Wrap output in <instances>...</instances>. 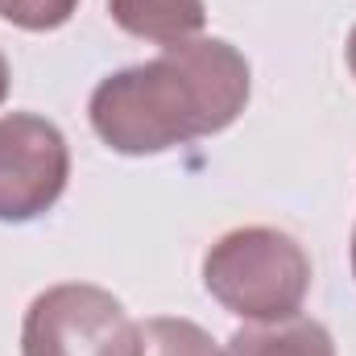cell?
<instances>
[{
    "label": "cell",
    "instance_id": "1",
    "mask_svg": "<svg viewBox=\"0 0 356 356\" xmlns=\"http://www.w3.org/2000/svg\"><path fill=\"white\" fill-rule=\"evenodd\" d=\"M249 58L224 38H191L99 79L88 99L95 137L124 158H154L224 133L249 104Z\"/></svg>",
    "mask_w": 356,
    "mask_h": 356
},
{
    "label": "cell",
    "instance_id": "2",
    "mask_svg": "<svg viewBox=\"0 0 356 356\" xmlns=\"http://www.w3.org/2000/svg\"><path fill=\"white\" fill-rule=\"evenodd\" d=\"M203 286L207 294L253 323L290 319L302 311L311 290V257L307 249L266 224L224 232L203 257Z\"/></svg>",
    "mask_w": 356,
    "mask_h": 356
},
{
    "label": "cell",
    "instance_id": "3",
    "mask_svg": "<svg viewBox=\"0 0 356 356\" xmlns=\"http://www.w3.org/2000/svg\"><path fill=\"white\" fill-rule=\"evenodd\" d=\"M133 340L120 298L91 282L42 290L21 323V356H133Z\"/></svg>",
    "mask_w": 356,
    "mask_h": 356
},
{
    "label": "cell",
    "instance_id": "4",
    "mask_svg": "<svg viewBox=\"0 0 356 356\" xmlns=\"http://www.w3.org/2000/svg\"><path fill=\"white\" fill-rule=\"evenodd\" d=\"M71 178V149L54 120L38 112L0 116V220L29 224L46 216Z\"/></svg>",
    "mask_w": 356,
    "mask_h": 356
},
{
    "label": "cell",
    "instance_id": "5",
    "mask_svg": "<svg viewBox=\"0 0 356 356\" xmlns=\"http://www.w3.org/2000/svg\"><path fill=\"white\" fill-rule=\"evenodd\" d=\"M108 13L129 38L154 46H182L207 25L203 0H108Z\"/></svg>",
    "mask_w": 356,
    "mask_h": 356
},
{
    "label": "cell",
    "instance_id": "6",
    "mask_svg": "<svg viewBox=\"0 0 356 356\" xmlns=\"http://www.w3.org/2000/svg\"><path fill=\"white\" fill-rule=\"evenodd\" d=\"M224 356H336V340L319 319L290 315V319L249 323L232 332Z\"/></svg>",
    "mask_w": 356,
    "mask_h": 356
},
{
    "label": "cell",
    "instance_id": "7",
    "mask_svg": "<svg viewBox=\"0 0 356 356\" xmlns=\"http://www.w3.org/2000/svg\"><path fill=\"white\" fill-rule=\"evenodd\" d=\"M133 356H224L216 348V340L182 319V315H154L137 323V340H133Z\"/></svg>",
    "mask_w": 356,
    "mask_h": 356
},
{
    "label": "cell",
    "instance_id": "8",
    "mask_svg": "<svg viewBox=\"0 0 356 356\" xmlns=\"http://www.w3.org/2000/svg\"><path fill=\"white\" fill-rule=\"evenodd\" d=\"M79 0H0V21L29 29V33H50L75 17Z\"/></svg>",
    "mask_w": 356,
    "mask_h": 356
},
{
    "label": "cell",
    "instance_id": "9",
    "mask_svg": "<svg viewBox=\"0 0 356 356\" xmlns=\"http://www.w3.org/2000/svg\"><path fill=\"white\" fill-rule=\"evenodd\" d=\"M8 83H13V75H8V58L0 54V104L8 99Z\"/></svg>",
    "mask_w": 356,
    "mask_h": 356
},
{
    "label": "cell",
    "instance_id": "10",
    "mask_svg": "<svg viewBox=\"0 0 356 356\" xmlns=\"http://www.w3.org/2000/svg\"><path fill=\"white\" fill-rule=\"evenodd\" d=\"M348 71H353V79H356V25H353V33H348Z\"/></svg>",
    "mask_w": 356,
    "mask_h": 356
},
{
    "label": "cell",
    "instance_id": "11",
    "mask_svg": "<svg viewBox=\"0 0 356 356\" xmlns=\"http://www.w3.org/2000/svg\"><path fill=\"white\" fill-rule=\"evenodd\" d=\"M353 277H356V228H353Z\"/></svg>",
    "mask_w": 356,
    "mask_h": 356
}]
</instances>
